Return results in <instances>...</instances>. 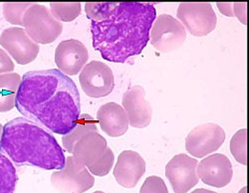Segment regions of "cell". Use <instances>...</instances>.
I'll use <instances>...</instances> for the list:
<instances>
[{"instance_id": "obj_30", "label": "cell", "mask_w": 249, "mask_h": 193, "mask_svg": "<svg viewBox=\"0 0 249 193\" xmlns=\"http://www.w3.org/2000/svg\"><path fill=\"white\" fill-rule=\"evenodd\" d=\"M2 131H3V126L0 123V141H1V137H2Z\"/></svg>"}, {"instance_id": "obj_11", "label": "cell", "mask_w": 249, "mask_h": 193, "mask_svg": "<svg viewBox=\"0 0 249 193\" xmlns=\"http://www.w3.org/2000/svg\"><path fill=\"white\" fill-rule=\"evenodd\" d=\"M0 45L20 65L33 62L39 54V44L34 42L23 28L10 27L0 36Z\"/></svg>"}, {"instance_id": "obj_7", "label": "cell", "mask_w": 249, "mask_h": 193, "mask_svg": "<svg viewBox=\"0 0 249 193\" xmlns=\"http://www.w3.org/2000/svg\"><path fill=\"white\" fill-rule=\"evenodd\" d=\"M177 15L183 27L197 37L210 34L217 23L215 11L207 2H182L178 5Z\"/></svg>"}, {"instance_id": "obj_18", "label": "cell", "mask_w": 249, "mask_h": 193, "mask_svg": "<svg viewBox=\"0 0 249 193\" xmlns=\"http://www.w3.org/2000/svg\"><path fill=\"white\" fill-rule=\"evenodd\" d=\"M20 83L21 77L17 73L0 75V113L11 111L15 106Z\"/></svg>"}, {"instance_id": "obj_28", "label": "cell", "mask_w": 249, "mask_h": 193, "mask_svg": "<svg viewBox=\"0 0 249 193\" xmlns=\"http://www.w3.org/2000/svg\"><path fill=\"white\" fill-rule=\"evenodd\" d=\"M217 7L219 11L228 16V17H233V3H217Z\"/></svg>"}, {"instance_id": "obj_25", "label": "cell", "mask_w": 249, "mask_h": 193, "mask_svg": "<svg viewBox=\"0 0 249 193\" xmlns=\"http://www.w3.org/2000/svg\"><path fill=\"white\" fill-rule=\"evenodd\" d=\"M140 193H169V190L162 178L154 175L144 180Z\"/></svg>"}, {"instance_id": "obj_31", "label": "cell", "mask_w": 249, "mask_h": 193, "mask_svg": "<svg viewBox=\"0 0 249 193\" xmlns=\"http://www.w3.org/2000/svg\"><path fill=\"white\" fill-rule=\"evenodd\" d=\"M238 193H246V187L244 186V187H243V188H242Z\"/></svg>"}, {"instance_id": "obj_10", "label": "cell", "mask_w": 249, "mask_h": 193, "mask_svg": "<svg viewBox=\"0 0 249 193\" xmlns=\"http://www.w3.org/2000/svg\"><path fill=\"white\" fill-rule=\"evenodd\" d=\"M225 140L223 128L214 123H206L195 127L185 139V148L192 156L203 158L216 152Z\"/></svg>"}, {"instance_id": "obj_24", "label": "cell", "mask_w": 249, "mask_h": 193, "mask_svg": "<svg viewBox=\"0 0 249 193\" xmlns=\"http://www.w3.org/2000/svg\"><path fill=\"white\" fill-rule=\"evenodd\" d=\"M117 2H102V3H86L85 11L91 21H101L106 19L115 8Z\"/></svg>"}, {"instance_id": "obj_1", "label": "cell", "mask_w": 249, "mask_h": 193, "mask_svg": "<svg viewBox=\"0 0 249 193\" xmlns=\"http://www.w3.org/2000/svg\"><path fill=\"white\" fill-rule=\"evenodd\" d=\"M15 106L24 118L62 136L72 130L81 116L80 93L75 82L57 69L25 73Z\"/></svg>"}, {"instance_id": "obj_3", "label": "cell", "mask_w": 249, "mask_h": 193, "mask_svg": "<svg viewBox=\"0 0 249 193\" xmlns=\"http://www.w3.org/2000/svg\"><path fill=\"white\" fill-rule=\"evenodd\" d=\"M0 153L16 164L45 170H60L66 161L63 148L54 136L26 118H16L4 124Z\"/></svg>"}, {"instance_id": "obj_2", "label": "cell", "mask_w": 249, "mask_h": 193, "mask_svg": "<svg viewBox=\"0 0 249 193\" xmlns=\"http://www.w3.org/2000/svg\"><path fill=\"white\" fill-rule=\"evenodd\" d=\"M156 17L153 3L117 2L106 19L91 21L93 47L106 61L126 63L146 48Z\"/></svg>"}, {"instance_id": "obj_5", "label": "cell", "mask_w": 249, "mask_h": 193, "mask_svg": "<svg viewBox=\"0 0 249 193\" xmlns=\"http://www.w3.org/2000/svg\"><path fill=\"white\" fill-rule=\"evenodd\" d=\"M23 26L37 44H50L62 33L63 25L45 5L33 3L23 15Z\"/></svg>"}, {"instance_id": "obj_8", "label": "cell", "mask_w": 249, "mask_h": 193, "mask_svg": "<svg viewBox=\"0 0 249 193\" xmlns=\"http://www.w3.org/2000/svg\"><path fill=\"white\" fill-rule=\"evenodd\" d=\"M185 39L186 30L177 18L170 14L156 17L150 32V40L159 52H172L179 48Z\"/></svg>"}, {"instance_id": "obj_6", "label": "cell", "mask_w": 249, "mask_h": 193, "mask_svg": "<svg viewBox=\"0 0 249 193\" xmlns=\"http://www.w3.org/2000/svg\"><path fill=\"white\" fill-rule=\"evenodd\" d=\"M52 186L61 193H84L95 184V177L74 157H67L64 167L51 175Z\"/></svg>"}, {"instance_id": "obj_14", "label": "cell", "mask_w": 249, "mask_h": 193, "mask_svg": "<svg viewBox=\"0 0 249 193\" xmlns=\"http://www.w3.org/2000/svg\"><path fill=\"white\" fill-rule=\"evenodd\" d=\"M122 105L127 114L129 124L133 127L143 128L151 123L153 108L146 99V90L142 86H133L124 92Z\"/></svg>"}, {"instance_id": "obj_20", "label": "cell", "mask_w": 249, "mask_h": 193, "mask_svg": "<svg viewBox=\"0 0 249 193\" xmlns=\"http://www.w3.org/2000/svg\"><path fill=\"white\" fill-rule=\"evenodd\" d=\"M17 180V173L13 162L0 153V193H14Z\"/></svg>"}, {"instance_id": "obj_16", "label": "cell", "mask_w": 249, "mask_h": 193, "mask_svg": "<svg viewBox=\"0 0 249 193\" xmlns=\"http://www.w3.org/2000/svg\"><path fill=\"white\" fill-rule=\"evenodd\" d=\"M146 173V161L134 151H124L120 154L114 168L117 182L124 188L135 187Z\"/></svg>"}, {"instance_id": "obj_17", "label": "cell", "mask_w": 249, "mask_h": 193, "mask_svg": "<svg viewBox=\"0 0 249 193\" xmlns=\"http://www.w3.org/2000/svg\"><path fill=\"white\" fill-rule=\"evenodd\" d=\"M97 122L102 131L112 138L126 134L129 127V120L123 106L117 103H107L100 106L97 113Z\"/></svg>"}, {"instance_id": "obj_26", "label": "cell", "mask_w": 249, "mask_h": 193, "mask_svg": "<svg viewBox=\"0 0 249 193\" xmlns=\"http://www.w3.org/2000/svg\"><path fill=\"white\" fill-rule=\"evenodd\" d=\"M14 63L10 56L2 49H0V75L9 74L14 70Z\"/></svg>"}, {"instance_id": "obj_29", "label": "cell", "mask_w": 249, "mask_h": 193, "mask_svg": "<svg viewBox=\"0 0 249 193\" xmlns=\"http://www.w3.org/2000/svg\"><path fill=\"white\" fill-rule=\"evenodd\" d=\"M192 193H217V192L213 191V190H209V189H204V188H198V189L194 190Z\"/></svg>"}, {"instance_id": "obj_21", "label": "cell", "mask_w": 249, "mask_h": 193, "mask_svg": "<svg viewBox=\"0 0 249 193\" xmlns=\"http://www.w3.org/2000/svg\"><path fill=\"white\" fill-rule=\"evenodd\" d=\"M50 11L58 21L70 22L81 14V3H50Z\"/></svg>"}, {"instance_id": "obj_9", "label": "cell", "mask_w": 249, "mask_h": 193, "mask_svg": "<svg viewBox=\"0 0 249 193\" xmlns=\"http://www.w3.org/2000/svg\"><path fill=\"white\" fill-rule=\"evenodd\" d=\"M84 93L91 98H103L110 95L115 87L112 69L100 61H91L82 69L79 76Z\"/></svg>"}, {"instance_id": "obj_23", "label": "cell", "mask_w": 249, "mask_h": 193, "mask_svg": "<svg viewBox=\"0 0 249 193\" xmlns=\"http://www.w3.org/2000/svg\"><path fill=\"white\" fill-rule=\"evenodd\" d=\"M33 3H4L3 16L7 22L13 25L23 26V15Z\"/></svg>"}, {"instance_id": "obj_15", "label": "cell", "mask_w": 249, "mask_h": 193, "mask_svg": "<svg viewBox=\"0 0 249 193\" xmlns=\"http://www.w3.org/2000/svg\"><path fill=\"white\" fill-rule=\"evenodd\" d=\"M88 59V49L81 41L76 39L60 42L55 50L56 65L65 75L75 76L79 74L85 67Z\"/></svg>"}, {"instance_id": "obj_27", "label": "cell", "mask_w": 249, "mask_h": 193, "mask_svg": "<svg viewBox=\"0 0 249 193\" xmlns=\"http://www.w3.org/2000/svg\"><path fill=\"white\" fill-rule=\"evenodd\" d=\"M246 7L247 3H233V15L243 24H246Z\"/></svg>"}, {"instance_id": "obj_12", "label": "cell", "mask_w": 249, "mask_h": 193, "mask_svg": "<svg viewBox=\"0 0 249 193\" xmlns=\"http://www.w3.org/2000/svg\"><path fill=\"white\" fill-rule=\"evenodd\" d=\"M197 164L196 158L185 154H179L175 156L165 165V176L176 193L189 192L198 183Z\"/></svg>"}, {"instance_id": "obj_19", "label": "cell", "mask_w": 249, "mask_h": 193, "mask_svg": "<svg viewBox=\"0 0 249 193\" xmlns=\"http://www.w3.org/2000/svg\"><path fill=\"white\" fill-rule=\"evenodd\" d=\"M97 123L98 122H96L92 116L87 114L81 115L75 126L62 138V143H63L66 151L69 154H72L74 145L82 137H84L90 132H98Z\"/></svg>"}, {"instance_id": "obj_32", "label": "cell", "mask_w": 249, "mask_h": 193, "mask_svg": "<svg viewBox=\"0 0 249 193\" xmlns=\"http://www.w3.org/2000/svg\"><path fill=\"white\" fill-rule=\"evenodd\" d=\"M93 193H105V192H103V191H95Z\"/></svg>"}, {"instance_id": "obj_22", "label": "cell", "mask_w": 249, "mask_h": 193, "mask_svg": "<svg viewBox=\"0 0 249 193\" xmlns=\"http://www.w3.org/2000/svg\"><path fill=\"white\" fill-rule=\"evenodd\" d=\"M247 140V133L246 128H242L234 134L231 140V152L236 161L239 163L246 165L247 158H246V141Z\"/></svg>"}, {"instance_id": "obj_13", "label": "cell", "mask_w": 249, "mask_h": 193, "mask_svg": "<svg viewBox=\"0 0 249 193\" xmlns=\"http://www.w3.org/2000/svg\"><path fill=\"white\" fill-rule=\"evenodd\" d=\"M196 173L204 184L216 188L230 184L233 176L231 161L222 154H214L202 159L197 164Z\"/></svg>"}, {"instance_id": "obj_4", "label": "cell", "mask_w": 249, "mask_h": 193, "mask_svg": "<svg viewBox=\"0 0 249 193\" xmlns=\"http://www.w3.org/2000/svg\"><path fill=\"white\" fill-rule=\"evenodd\" d=\"M73 157L96 176H106L113 167L115 155L106 139L98 132H90L74 145Z\"/></svg>"}]
</instances>
